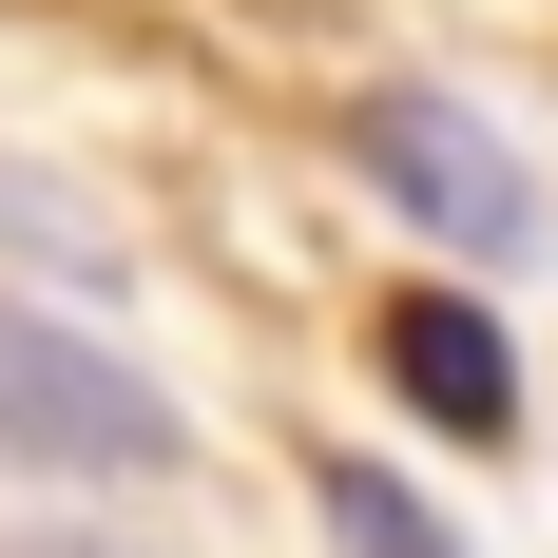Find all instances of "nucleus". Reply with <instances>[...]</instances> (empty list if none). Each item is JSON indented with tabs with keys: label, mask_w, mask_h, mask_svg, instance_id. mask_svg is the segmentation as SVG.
<instances>
[{
	"label": "nucleus",
	"mask_w": 558,
	"mask_h": 558,
	"mask_svg": "<svg viewBox=\"0 0 558 558\" xmlns=\"http://www.w3.org/2000/svg\"><path fill=\"white\" fill-rule=\"evenodd\" d=\"M308 520H328V558H462L424 482H386V462H308Z\"/></svg>",
	"instance_id": "nucleus-4"
},
{
	"label": "nucleus",
	"mask_w": 558,
	"mask_h": 558,
	"mask_svg": "<svg viewBox=\"0 0 558 558\" xmlns=\"http://www.w3.org/2000/svg\"><path fill=\"white\" fill-rule=\"evenodd\" d=\"M0 558H135V539H0Z\"/></svg>",
	"instance_id": "nucleus-5"
},
{
	"label": "nucleus",
	"mask_w": 558,
	"mask_h": 558,
	"mask_svg": "<svg viewBox=\"0 0 558 558\" xmlns=\"http://www.w3.org/2000/svg\"><path fill=\"white\" fill-rule=\"evenodd\" d=\"M347 173L386 193L404 231H444V251H482V270H520L539 251V173L482 135L462 97H424V77H386V97H347Z\"/></svg>",
	"instance_id": "nucleus-2"
},
{
	"label": "nucleus",
	"mask_w": 558,
	"mask_h": 558,
	"mask_svg": "<svg viewBox=\"0 0 558 558\" xmlns=\"http://www.w3.org/2000/svg\"><path fill=\"white\" fill-rule=\"evenodd\" d=\"M386 386L424 404V424H444V444H482L501 462L520 444V347H501V308H482V289H386Z\"/></svg>",
	"instance_id": "nucleus-3"
},
{
	"label": "nucleus",
	"mask_w": 558,
	"mask_h": 558,
	"mask_svg": "<svg viewBox=\"0 0 558 558\" xmlns=\"http://www.w3.org/2000/svg\"><path fill=\"white\" fill-rule=\"evenodd\" d=\"M173 462H193L173 386H135L97 328L0 289V482H173Z\"/></svg>",
	"instance_id": "nucleus-1"
}]
</instances>
